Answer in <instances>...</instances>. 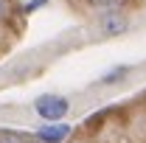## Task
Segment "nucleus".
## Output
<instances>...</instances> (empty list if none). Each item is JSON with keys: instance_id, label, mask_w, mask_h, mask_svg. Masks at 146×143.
Returning a JSON list of instances; mask_svg holds the SVG:
<instances>
[{"instance_id": "nucleus-6", "label": "nucleus", "mask_w": 146, "mask_h": 143, "mask_svg": "<svg viewBox=\"0 0 146 143\" xmlns=\"http://www.w3.org/2000/svg\"><path fill=\"white\" fill-rule=\"evenodd\" d=\"M0 143H25V138L14 129H0Z\"/></svg>"}, {"instance_id": "nucleus-7", "label": "nucleus", "mask_w": 146, "mask_h": 143, "mask_svg": "<svg viewBox=\"0 0 146 143\" xmlns=\"http://www.w3.org/2000/svg\"><path fill=\"white\" fill-rule=\"evenodd\" d=\"M45 3H48V0H31V3L25 6V11H36V9H42Z\"/></svg>"}, {"instance_id": "nucleus-5", "label": "nucleus", "mask_w": 146, "mask_h": 143, "mask_svg": "<svg viewBox=\"0 0 146 143\" xmlns=\"http://www.w3.org/2000/svg\"><path fill=\"white\" fill-rule=\"evenodd\" d=\"M129 68H124V65H118V68H112V70H107L101 79H98V84H118V81H124L127 79Z\"/></svg>"}, {"instance_id": "nucleus-8", "label": "nucleus", "mask_w": 146, "mask_h": 143, "mask_svg": "<svg viewBox=\"0 0 146 143\" xmlns=\"http://www.w3.org/2000/svg\"><path fill=\"white\" fill-rule=\"evenodd\" d=\"M9 14V0H0V20Z\"/></svg>"}, {"instance_id": "nucleus-1", "label": "nucleus", "mask_w": 146, "mask_h": 143, "mask_svg": "<svg viewBox=\"0 0 146 143\" xmlns=\"http://www.w3.org/2000/svg\"><path fill=\"white\" fill-rule=\"evenodd\" d=\"M70 109V101L65 95H54V93H45V95H36L34 98V112L48 121V124H59Z\"/></svg>"}, {"instance_id": "nucleus-3", "label": "nucleus", "mask_w": 146, "mask_h": 143, "mask_svg": "<svg viewBox=\"0 0 146 143\" xmlns=\"http://www.w3.org/2000/svg\"><path fill=\"white\" fill-rule=\"evenodd\" d=\"M68 135H70V126L68 124H48L36 132V140L39 143H62Z\"/></svg>"}, {"instance_id": "nucleus-4", "label": "nucleus", "mask_w": 146, "mask_h": 143, "mask_svg": "<svg viewBox=\"0 0 146 143\" xmlns=\"http://www.w3.org/2000/svg\"><path fill=\"white\" fill-rule=\"evenodd\" d=\"M98 14H112V11H121L124 0H87Z\"/></svg>"}, {"instance_id": "nucleus-9", "label": "nucleus", "mask_w": 146, "mask_h": 143, "mask_svg": "<svg viewBox=\"0 0 146 143\" xmlns=\"http://www.w3.org/2000/svg\"><path fill=\"white\" fill-rule=\"evenodd\" d=\"M25 143H39V140H25Z\"/></svg>"}, {"instance_id": "nucleus-2", "label": "nucleus", "mask_w": 146, "mask_h": 143, "mask_svg": "<svg viewBox=\"0 0 146 143\" xmlns=\"http://www.w3.org/2000/svg\"><path fill=\"white\" fill-rule=\"evenodd\" d=\"M129 28V20L121 11H112V14H101L98 17V34L101 36H121Z\"/></svg>"}]
</instances>
